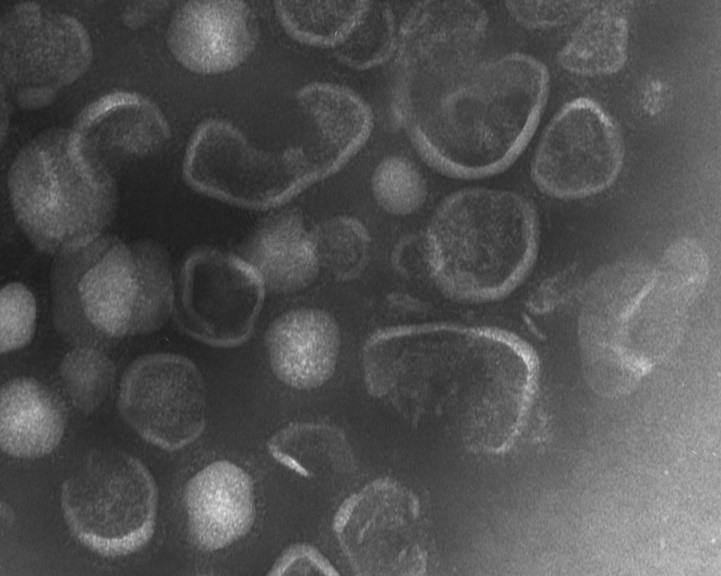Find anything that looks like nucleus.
<instances>
[{"label":"nucleus","instance_id":"obj_32","mask_svg":"<svg viewBox=\"0 0 721 576\" xmlns=\"http://www.w3.org/2000/svg\"><path fill=\"white\" fill-rule=\"evenodd\" d=\"M328 559L314 546L296 543L276 559L267 575H338Z\"/></svg>","mask_w":721,"mask_h":576},{"label":"nucleus","instance_id":"obj_24","mask_svg":"<svg viewBox=\"0 0 721 576\" xmlns=\"http://www.w3.org/2000/svg\"><path fill=\"white\" fill-rule=\"evenodd\" d=\"M267 450L278 463L307 478L342 475L355 463L343 431L327 423H290L268 440Z\"/></svg>","mask_w":721,"mask_h":576},{"label":"nucleus","instance_id":"obj_5","mask_svg":"<svg viewBox=\"0 0 721 576\" xmlns=\"http://www.w3.org/2000/svg\"><path fill=\"white\" fill-rule=\"evenodd\" d=\"M7 185L21 231L37 251L55 257L105 234L118 207L113 170L71 128L47 129L27 142Z\"/></svg>","mask_w":721,"mask_h":576},{"label":"nucleus","instance_id":"obj_3","mask_svg":"<svg viewBox=\"0 0 721 576\" xmlns=\"http://www.w3.org/2000/svg\"><path fill=\"white\" fill-rule=\"evenodd\" d=\"M175 286L170 255L159 242L103 234L55 257L53 325L72 346L105 349L162 328L173 313Z\"/></svg>","mask_w":721,"mask_h":576},{"label":"nucleus","instance_id":"obj_16","mask_svg":"<svg viewBox=\"0 0 721 576\" xmlns=\"http://www.w3.org/2000/svg\"><path fill=\"white\" fill-rule=\"evenodd\" d=\"M256 17L243 1H187L172 14L167 45L186 69L203 75L232 71L255 50Z\"/></svg>","mask_w":721,"mask_h":576},{"label":"nucleus","instance_id":"obj_4","mask_svg":"<svg viewBox=\"0 0 721 576\" xmlns=\"http://www.w3.org/2000/svg\"><path fill=\"white\" fill-rule=\"evenodd\" d=\"M532 203L508 190L467 187L446 196L422 236L435 286L458 302L499 300L525 278L536 257Z\"/></svg>","mask_w":721,"mask_h":576},{"label":"nucleus","instance_id":"obj_31","mask_svg":"<svg viewBox=\"0 0 721 576\" xmlns=\"http://www.w3.org/2000/svg\"><path fill=\"white\" fill-rule=\"evenodd\" d=\"M597 1H506L504 5L511 17L528 29H548L564 25Z\"/></svg>","mask_w":721,"mask_h":576},{"label":"nucleus","instance_id":"obj_15","mask_svg":"<svg viewBox=\"0 0 721 576\" xmlns=\"http://www.w3.org/2000/svg\"><path fill=\"white\" fill-rule=\"evenodd\" d=\"M488 23L478 2H416L398 27L396 81L435 77L480 58Z\"/></svg>","mask_w":721,"mask_h":576},{"label":"nucleus","instance_id":"obj_20","mask_svg":"<svg viewBox=\"0 0 721 576\" xmlns=\"http://www.w3.org/2000/svg\"><path fill=\"white\" fill-rule=\"evenodd\" d=\"M296 99L314 123L315 144L305 152L322 180L342 169L366 144L373 112L354 90L330 82H311L298 90Z\"/></svg>","mask_w":721,"mask_h":576},{"label":"nucleus","instance_id":"obj_1","mask_svg":"<svg viewBox=\"0 0 721 576\" xmlns=\"http://www.w3.org/2000/svg\"><path fill=\"white\" fill-rule=\"evenodd\" d=\"M369 394L414 423L435 421L474 451L515 442L536 395L539 361L517 335L453 322L402 324L372 333L362 351Z\"/></svg>","mask_w":721,"mask_h":576},{"label":"nucleus","instance_id":"obj_6","mask_svg":"<svg viewBox=\"0 0 721 576\" xmlns=\"http://www.w3.org/2000/svg\"><path fill=\"white\" fill-rule=\"evenodd\" d=\"M158 493L147 467L116 448L93 449L61 487V509L71 534L106 557L137 552L151 539Z\"/></svg>","mask_w":721,"mask_h":576},{"label":"nucleus","instance_id":"obj_28","mask_svg":"<svg viewBox=\"0 0 721 576\" xmlns=\"http://www.w3.org/2000/svg\"><path fill=\"white\" fill-rule=\"evenodd\" d=\"M397 31L391 7L387 3L370 2L361 23L334 54L353 69L376 67L395 54Z\"/></svg>","mask_w":721,"mask_h":576},{"label":"nucleus","instance_id":"obj_7","mask_svg":"<svg viewBox=\"0 0 721 576\" xmlns=\"http://www.w3.org/2000/svg\"><path fill=\"white\" fill-rule=\"evenodd\" d=\"M182 175L196 192L250 209L280 206L319 181L303 147L258 150L219 118L205 119L192 132Z\"/></svg>","mask_w":721,"mask_h":576},{"label":"nucleus","instance_id":"obj_33","mask_svg":"<svg viewBox=\"0 0 721 576\" xmlns=\"http://www.w3.org/2000/svg\"><path fill=\"white\" fill-rule=\"evenodd\" d=\"M570 286V276L567 273L552 276L533 291L527 306L534 313H548L564 301Z\"/></svg>","mask_w":721,"mask_h":576},{"label":"nucleus","instance_id":"obj_26","mask_svg":"<svg viewBox=\"0 0 721 576\" xmlns=\"http://www.w3.org/2000/svg\"><path fill=\"white\" fill-rule=\"evenodd\" d=\"M319 266L334 278L350 281L365 270L371 237L365 225L351 216H336L311 230Z\"/></svg>","mask_w":721,"mask_h":576},{"label":"nucleus","instance_id":"obj_11","mask_svg":"<svg viewBox=\"0 0 721 576\" xmlns=\"http://www.w3.org/2000/svg\"><path fill=\"white\" fill-rule=\"evenodd\" d=\"M623 162V138L614 118L595 100L578 97L565 103L546 125L530 174L544 194L578 199L610 187Z\"/></svg>","mask_w":721,"mask_h":576},{"label":"nucleus","instance_id":"obj_10","mask_svg":"<svg viewBox=\"0 0 721 576\" xmlns=\"http://www.w3.org/2000/svg\"><path fill=\"white\" fill-rule=\"evenodd\" d=\"M175 288L172 315L178 329L220 348L247 341L266 291L240 255L210 246L195 248L185 257Z\"/></svg>","mask_w":721,"mask_h":576},{"label":"nucleus","instance_id":"obj_30","mask_svg":"<svg viewBox=\"0 0 721 576\" xmlns=\"http://www.w3.org/2000/svg\"><path fill=\"white\" fill-rule=\"evenodd\" d=\"M1 353L28 345L35 333L37 305L33 293L22 283L10 282L0 293Z\"/></svg>","mask_w":721,"mask_h":576},{"label":"nucleus","instance_id":"obj_13","mask_svg":"<svg viewBox=\"0 0 721 576\" xmlns=\"http://www.w3.org/2000/svg\"><path fill=\"white\" fill-rule=\"evenodd\" d=\"M703 247L680 239L664 253L627 318L624 352L640 381L679 344L688 312L708 276Z\"/></svg>","mask_w":721,"mask_h":576},{"label":"nucleus","instance_id":"obj_29","mask_svg":"<svg viewBox=\"0 0 721 576\" xmlns=\"http://www.w3.org/2000/svg\"><path fill=\"white\" fill-rule=\"evenodd\" d=\"M371 190L377 204L387 213L408 216L422 207L427 198L426 180L407 157L391 155L382 159L371 177Z\"/></svg>","mask_w":721,"mask_h":576},{"label":"nucleus","instance_id":"obj_9","mask_svg":"<svg viewBox=\"0 0 721 576\" xmlns=\"http://www.w3.org/2000/svg\"><path fill=\"white\" fill-rule=\"evenodd\" d=\"M333 531L356 575L415 576L427 567L422 506L394 479L373 480L346 498L333 518Z\"/></svg>","mask_w":721,"mask_h":576},{"label":"nucleus","instance_id":"obj_34","mask_svg":"<svg viewBox=\"0 0 721 576\" xmlns=\"http://www.w3.org/2000/svg\"><path fill=\"white\" fill-rule=\"evenodd\" d=\"M165 4V2L160 1L128 3L122 11V21L132 29L143 27L157 16Z\"/></svg>","mask_w":721,"mask_h":576},{"label":"nucleus","instance_id":"obj_21","mask_svg":"<svg viewBox=\"0 0 721 576\" xmlns=\"http://www.w3.org/2000/svg\"><path fill=\"white\" fill-rule=\"evenodd\" d=\"M241 257L265 288L276 293L303 289L315 279L320 267L311 231L302 213L294 208L263 220L246 241Z\"/></svg>","mask_w":721,"mask_h":576},{"label":"nucleus","instance_id":"obj_23","mask_svg":"<svg viewBox=\"0 0 721 576\" xmlns=\"http://www.w3.org/2000/svg\"><path fill=\"white\" fill-rule=\"evenodd\" d=\"M629 2L597 1L557 54L559 65L581 76L620 71L629 47Z\"/></svg>","mask_w":721,"mask_h":576},{"label":"nucleus","instance_id":"obj_18","mask_svg":"<svg viewBox=\"0 0 721 576\" xmlns=\"http://www.w3.org/2000/svg\"><path fill=\"white\" fill-rule=\"evenodd\" d=\"M184 502L190 535L205 551L231 545L254 522L252 479L230 461H215L197 472L186 485Z\"/></svg>","mask_w":721,"mask_h":576},{"label":"nucleus","instance_id":"obj_8","mask_svg":"<svg viewBox=\"0 0 721 576\" xmlns=\"http://www.w3.org/2000/svg\"><path fill=\"white\" fill-rule=\"evenodd\" d=\"M0 30L2 96L21 108L52 103L91 64L89 33L65 12L17 3L3 14Z\"/></svg>","mask_w":721,"mask_h":576},{"label":"nucleus","instance_id":"obj_19","mask_svg":"<svg viewBox=\"0 0 721 576\" xmlns=\"http://www.w3.org/2000/svg\"><path fill=\"white\" fill-rule=\"evenodd\" d=\"M340 331L327 312L296 309L276 318L265 344L274 375L297 390L320 387L333 375L340 351Z\"/></svg>","mask_w":721,"mask_h":576},{"label":"nucleus","instance_id":"obj_25","mask_svg":"<svg viewBox=\"0 0 721 576\" xmlns=\"http://www.w3.org/2000/svg\"><path fill=\"white\" fill-rule=\"evenodd\" d=\"M369 5L370 1H276L274 10L294 40L336 49L361 23Z\"/></svg>","mask_w":721,"mask_h":576},{"label":"nucleus","instance_id":"obj_27","mask_svg":"<svg viewBox=\"0 0 721 576\" xmlns=\"http://www.w3.org/2000/svg\"><path fill=\"white\" fill-rule=\"evenodd\" d=\"M58 373L71 404L80 412L90 414L109 395L117 370L104 349L73 346L62 358Z\"/></svg>","mask_w":721,"mask_h":576},{"label":"nucleus","instance_id":"obj_17","mask_svg":"<svg viewBox=\"0 0 721 576\" xmlns=\"http://www.w3.org/2000/svg\"><path fill=\"white\" fill-rule=\"evenodd\" d=\"M71 130L84 149L113 170V165L163 150L171 131L161 109L135 91L106 93L86 105Z\"/></svg>","mask_w":721,"mask_h":576},{"label":"nucleus","instance_id":"obj_22","mask_svg":"<svg viewBox=\"0 0 721 576\" xmlns=\"http://www.w3.org/2000/svg\"><path fill=\"white\" fill-rule=\"evenodd\" d=\"M66 427L61 398L32 377H16L1 389V448L13 457L34 459L51 453Z\"/></svg>","mask_w":721,"mask_h":576},{"label":"nucleus","instance_id":"obj_12","mask_svg":"<svg viewBox=\"0 0 721 576\" xmlns=\"http://www.w3.org/2000/svg\"><path fill=\"white\" fill-rule=\"evenodd\" d=\"M203 377L189 358L157 352L126 368L117 407L123 420L144 440L167 451L194 442L206 425Z\"/></svg>","mask_w":721,"mask_h":576},{"label":"nucleus","instance_id":"obj_2","mask_svg":"<svg viewBox=\"0 0 721 576\" xmlns=\"http://www.w3.org/2000/svg\"><path fill=\"white\" fill-rule=\"evenodd\" d=\"M549 88L546 65L513 52L431 78L396 81L392 112L432 169L475 180L517 160L536 131Z\"/></svg>","mask_w":721,"mask_h":576},{"label":"nucleus","instance_id":"obj_14","mask_svg":"<svg viewBox=\"0 0 721 576\" xmlns=\"http://www.w3.org/2000/svg\"><path fill=\"white\" fill-rule=\"evenodd\" d=\"M653 267L619 261L602 268L584 289L578 317L581 361L589 385L601 395H624L638 383L625 357V329Z\"/></svg>","mask_w":721,"mask_h":576}]
</instances>
